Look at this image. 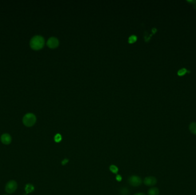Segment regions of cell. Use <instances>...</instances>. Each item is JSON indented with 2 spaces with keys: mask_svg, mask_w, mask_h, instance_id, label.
I'll return each instance as SVG.
<instances>
[{
  "mask_svg": "<svg viewBox=\"0 0 196 195\" xmlns=\"http://www.w3.org/2000/svg\"><path fill=\"white\" fill-rule=\"evenodd\" d=\"M1 141L5 145H9L12 142V137L8 133H4L1 136Z\"/></svg>",
  "mask_w": 196,
  "mask_h": 195,
  "instance_id": "7",
  "label": "cell"
},
{
  "mask_svg": "<svg viewBox=\"0 0 196 195\" xmlns=\"http://www.w3.org/2000/svg\"><path fill=\"white\" fill-rule=\"evenodd\" d=\"M143 182L146 186H153L157 184V180L154 176H148L144 178L143 180Z\"/></svg>",
  "mask_w": 196,
  "mask_h": 195,
  "instance_id": "5",
  "label": "cell"
},
{
  "mask_svg": "<svg viewBox=\"0 0 196 195\" xmlns=\"http://www.w3.org/2000/svg\"><path fill=\"white\" fill-rule=\"evenodd\" d=\"M128 182L132 186H138L142 184V180L139 176L133 175L128 178Z\"/></svg>",
  "mask_w": 196,
  "mask_h": 195,
  "instance_id": "4",
  "label": "cell"
},
{
  "mask_svg": "<svg viewBox=\"0 0 196 195\" xmlns=\"http://www.w3.org/2000/svg\"><path fill=\"white\" fill-rule=\"evenodd\" d=\"M59 40L55 37H51L47 41V45L51 48H55L59 46Z\"/></svg>",
  "mask_w": 196,
  "mask_h": 195,
  "instance_id": "6",
  "label": "cell"
},
{
  "mask_svg": "<svg viewBox=\"0 0 196 195\" xmlns=\"http://www.w3.org/2000/svg\"><path fill=\"white\" fill-rule=\"evenodd\" d=\"M25 190L26 192V194H28L29 193H31L34 191L35 187L34 186L31 184H27L25 186Z\"/></svg>",
  "mask_w": 196,
  "mask_h": 195,
  "instance_id": "10",
  "label": "cell"
},
{
  "mask_svg": "<svg viewBox=\"0 0 196 195\" xmlns=\"http://www.w3.org/2000/svg\"><path fill=\"white\" fill-rule=\"evenodd\" d=\"M147 193L149 195H159V190L157 187H152L149 189Z\"/></svg>",
  "mask_w": 196,
  "mask_h": 195,
  "instance_id": "8",
  "label": "cell"
},
{
  "mask_svg": "<svg viewBox=\"0 0 196 195\" xmlns=\"http://www.w3.org/2000/svg\"><path fill=\"white\" fill-rule=\"evenodd\" d=\"M17 183L15 180H11L7 182L5 186V191L8 193H13L17 188Z\"/></svg>",
  "mask_w": 196,
  "mask_h": 195,
  "instance_id": "3",
  "label": "cell"
},
{
  "mask_svg": "<svg viewBox=\"0 0 196 195\" xmlns=\"http://www.w3.org/2000/svg\"><path fill=\"white\" fill-rule=\"evenodd\" d=\"M137 40V37L135 35H132L131 36L129 39H128V43L130 44H132L134 43H135L136 41Z\"/></svg>",
  "mask_w": 196,
  "mask_h": 195,
  "instance_id": "14",
  "label": "cell"
},
{
  "mask_svg": "<svg viewBox=\"0 0 196 195\" xmlns=\"http://www.w3.org/2000/svg\"><path fill=\"white\" fill-rule=\"evenodd\" d=\"M186 72V70L185 68H182L181 69H180L178 72V74L180 76H182L183 75H184Z\"/></svg>",
  "mask_w": 196,
  "mask_h": 195,
  "instance_id": "15",
  "label": "cell"
},
{
  "mask_svg": "<svg viewBox=\"0 0 196 195\" xmlns=\"http://www.w3.org/2000/svg\"><path fill=\"white\" fill-rule=\"evenodd\" d=\"M110 170L114 173V174H117L118 172V170H119V169L115 165H111L110 166Z\"/></svg>",
  "mask_w": 196,
  "mask_h": 195,
  "instance_id": "11",
  "label": "cell"
},
{
  "mask_svg": "<svg viewBox=\"0 0 196 195\" xmlns=\"http://www.w3.org/2000/svg\"><path fill=\"white\" fill-rule=\"evenodd\" d=\"M36 122V117L33 113H27L26 114L23 118V122L24 125L27 127H31L33 126Z\"/></svg>",
  "mask_w": 196,
  "mask_h": 195,
  "instance_id": "2",
  "label": "cell"
},
{
  "mask_svg": "<svg viewBox=\"0 0 196 195\" xmlns=\"http://www.w3.org/2000/svg\"><path fill=\"white\" fill-rule=\"evenodd\" d=\"M54 140L56 142H60L62 140V136L60 134L58 133L54 137Z\"/></svg>",
  "mask_w": 196,
  "mask_h": 195,
  "instance_id": "13",
  "label": "cell"
},
{
  "mask_svg": "<svg viewBox=\"0 0 196 195\" xmlns=\"http://www.w3.org/2000/svg\"><path fill=\"white\" fill-rule=\"evenodd\" d=\"M116 180L118 181H121L122 180V177L119 174H118L116 176Z\"/></svg>",
  "mask_w": 196,
  "mask_h": 195,
  "instance_id": "17",
  "label": "cell"
},
{
  "mask_svg": "<svg viewBox=\"0 0 196 195\" xmlns=\"http://www.w3.org/2000/svg\"><path fill=\"white\" fill-rule=\"evenodd\" d=\"M44 43V39L42 36H36L31 40L30 46L33 50L38 51L43 48Z\"/></svg>",
  "mask_w": 196,
  "mask_h": 195,
  "instance_id": "1",
  "label": "cell"
},
{
  "mask_svg": "<svg viewBox=\"0 0 196 195\" xmlns=\"http://www.w3.org/2000/svg\"><path fill=\"white\" fill-rule=\"evenodd\" d=\"M120 193L121 195H129L130 191L127 188L123 187V188H122L120 189Z\"/></svg>",
  "mask_w": 196,
  "mask_h": 195,
  "instance_id": "12",
  "label": "cell"
},
{
  "mask_svg": "<svg viewBox=\"0 0 196 195\" xmlns=\"http://www.w3.org/2000/svg\"><path fill=\"white\" fill-rule=\"evenodd\" d=\"M68 161H69L68 159H67V158H65V159H64V160H63L62 161V164L63 165H64L67 164L68 162Z\"/></svg>",
  "mask_w": 196,
  "mask_h": 195,
  "instance_id": "16",
  "label": "cell"
},
{
  "mask_svg": "<svg viewBox=\"0 0 196 195\" xmlns=\"http://www.w3.org/2000/svg\"><path fill=\"white\" fill-rule=\"evenodd\" d=\"M189 129L190 132L196 135V122H192L189 124Z\"/></svg>",
  "mask_w": 196,
  "mask_h": 195,
  "instance_id": "9",
  "label": "cell"
},
{
  "mask_svg": "<svg viewBox=\"0 0 196 195\" xmlns=\"http://www.w3.org/2000/svg\"><path fill=\"white\" fill-rule=\"evenodd\" d=\"M134 195H146V194L143 193H137L134 194Z\"/></svg>",
  "mask_w": 196,
  "mask_h": 195,
  "instance_id": "18",
  "label": "cell"
}]
</instances>
